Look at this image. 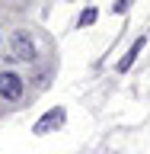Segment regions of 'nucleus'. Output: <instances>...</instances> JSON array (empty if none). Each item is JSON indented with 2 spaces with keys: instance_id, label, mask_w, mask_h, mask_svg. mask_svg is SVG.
Instances as JSON below:
<instances>
[{
  "instance_id": "nucleus-1",
  "label": "nucleus",
  "mask_w": 150,
  "mask_h": 154,
  "mask_svg": "<svg viewBox=\"0 0 150 154\" xmlns=\"http://www.w3.org/2000/svg\"><path fill=\"white\" fill-rule=\"evenodd\" d=\"M10 58L13 61H35V38L29 35L26 29H16L13 38H10Z\"/></svg>"
},
{
  "instance_id": "nucleus-2",
  "label": "nucleus",
  "mask_w": 150,
  "mask_h": 154,
  "mask_svg": "<svg viewBox=\"0 0 150 154\" xmlns=\"http://www.w3.org/2000/svg\"><path fill=\"white\" fill-rule=\"evenodd\" d=\"M22 93H26L22 77L16 71H0V96L10 100V103H16V100H22Z\"/></svg>"
},
{
  "instance_id": "nucleus-3",
  "label": "nucleus",
  "mask_w": 150,
  "mask_h": 154,
  "mask_svg": "<svg viewBox=\"0 0 150 154\" xmlns=\"http://www.w3.org/2000/svg\"><path fill=\"white\" fill-rule=\"evenodd\" d=\"M57 125H64V109H61V106H57V109H48V112L32 125V132L35 135H48V132H54Z\"/></svg>"
},
{
  "instance_id": "nucleus-4",
  "label": "nucleus",
  "mask_w": 150,
  "mask_h": 154,
  "mask_svg": "<svg viewBox=\"0 0 150 154\" xmlns=\"http://www.w3.org/2000/svg\"><path fill=\"white\" fill-rule=\"evenodd\" d=\"M144 45H147V38H144V35H137V38H134V45H131V51H128V55H122V61H118L115 67L125 74V71H128V67L137 61V55H141V48H144Z\"/></svg>"
},
{
  "instance_id": "nucleus-5",
  "label": "nucleus",
  "mask_w": 150,
  "mask_h": 154,
  "mask_svg": "<svg viewBox=\"0 0 150 154\" xmlns=\"http://www.w3.org/2000/svg\"><path fill=\"white\" fill-rule=\"evenodd\" d=\"M96 16H99V10H96V7H86L83 13H80V23H77V26H93Z\"/></svg>"
},
{
  "instance_id": "nucleus-6",
  "label": "nucleus",
  "mask_w": 150,
  "mask_h": 154,
  "mask_svg": "<svg viewBox=\"0 0 150 154\" xmlns=\"http://www.w3.org/2000/svg\"><path fill=\"white\" fill-rule=\"evenodd\" d=\"M128 7H131V0H115V13H125V10H128Z\"/></svg>"
},
{
  "instance_id": "nucleus-7",
  "label": "nucleus",
  "mask_w": 150,
  "mask_h": 154,
  "mask_svg": "<svg viewBox=\"0 0 150 154\" xmlns=\"http://www.w3.org/2000/svg\"><path fill=\"white\" fill-rule=\"evenodd\" d=\"M0 42H3V38H0Z\"/></svg>"
}]
</instances>
